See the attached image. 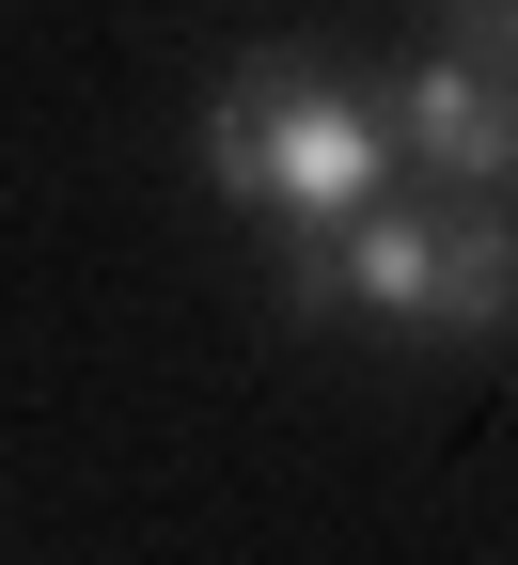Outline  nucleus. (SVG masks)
<instances>
[{
  "mask_svg": "<svg viewBox=\"0 0 518 565\" xmlns=\"http://www.w3.org/2000/svg\"><path fill=\"white\" fill-rule=\"evenodd\" d=\"M204 173H220V204H252L283 252H315V236H346L361 204L393 189V110L361 79H330L315 47H252L236 79L204 95Z\"/></svg>",
  "mask_w": 518,
  "mask_h": 565,
  "instance_id": "1",
  "label": "nucleus"
},
{
  "mask_svg": "<svg viewBox=\"0 0 518 565\" xmlns=\"http://www.w3.org/2000/svg\"><path fill=\"white\" fill-rule=\"evenodd\" d=\"M283 299L456 345V330H503V315H518V221H487V189H409V173H393L346 236L283 252Z\"/></svg>",
  "mask_w": 518,
  "mask_h": 565,
  "instance_id": "2",
  "label": "nucleus"
},
{
  "mask_svg": "<svg viewBox=\"0 0 518 565\" xmlns=\"http://www.w3.org/2000/svg\"><path fill=\"white\" fill-rule=\"evenodd\" d=\"M393 173L409 189H518V79L472 47H440L393 79Z\"/></svg>",
  "mask_w": 518,
  "mask_h": 565,
  "instance_id": "3",
  "label": "nucleus"
},
{
  "mask_svg": "<svg viewBox=\"0 0 518 565\" xmlns=\"http://www.w3.org/2000/svg\"><path fill=\"white\" fill-rule=\"evenodd\" d=\"M440 47H472V63L518 79V0H440Z\"/></svg>",
  "mask_w": 518,
  "mask_h": 565,
  "instance_id": "4",
  "label": "nucleus"
}]
</instances>
